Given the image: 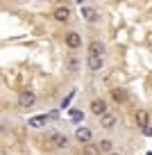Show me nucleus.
<instances>
[{
  "label": "nucleus",
  "instance_id": "12",
  "mask_svg": "<svg viewBox=\"0 0 152 155\" xmlns=\"http://www.w3.org/2000/svg\"><path fill=\"white\" fill-rule=\"evenodd\" d=\"M111 101L114 103H125L127 101V91H125V89H111Z\"/></svg>",
  "mask_w": 152,
  "mask_h": 155
},
{
  "label": "nucleus",
  "instance_id": "14",
  "mask_svg": "<svg viewBox=\"0 0 152 155\" xmlns=\"http://www.w3.org/2000/svg\"><path fill=\"white\" fill-rule=\"evenodd\" d=\"M84 155H102V153H100L98 144H91V141H89V144L84 146Z\"/></svg>",
  "mask_w": 152,
  "mask_h": 155
},
{
  "label": "nucleus",
  "instance_id": "11",
  "mask_svg": "<svg viewBox=\"0 0 152 155\" xmlns=\"http://www.w3.org/2000/svg\"><path fill=\"white\" fill-rule=\"evenodd\" d=\"M147 121H150V112L147 110H138L136 112V123L141 128H147Z\"/></svg>",
  "mask_w": 152,
  "mask_h": 155
},
{
  "label": "nucleus",
  "instance_id": "7",
  "mask_svg": "<svg viewBox=\"0 0 152 155\" xmlns=\"http://www.w3.org/2000/svg\"><path fill=\"white\" fill-rule=\"evenodd\" d=\"M91 137H93V132H91L89 128H84V126H80V128L75 130V139H77V141H82V144H89Z\"/></svg>",
  "mask_w": 152,
  "mask_h": 155
},
{
  "label": "nucleus",
  "instance_id": "10",
  "mask_svg": "<svg viewBox=\"0 0 152 155\" xmlns=\"http://www.w3.org/2000/svg\"><path fill=\"white\" fill-rule=\"evenodd\" d=\"M86 66H89L91 71H100V68H102V57H93V55H89V57H86Z\"/></svg>",
  "mask_w": 152,
  "mask_h": 155
},
{
  "label": "nucleus",
  "instance_id": "16",
  "mask_svg": "<svg viewBox=\"0 0 152 155\" xmlns=\"http://www.w3.org/2000/svg\"><path fill=\"white\" fill-rule=\"evenodd\" d=\"M68 68H73V71L77 68V62H75V59H68Z\"/></svg>",
  "mask_w": 152,
  "mask_h": 155
},
{
  "label": "nucleus",
  "instance_id": "8",
  "mask_svg": "<svg viewBox=\"0 0 152 155\" xmlns=\"http://www.w3.org/2000/svg\"><path fill=\"white\" fill-rule=\"evenodd\" d=\"M82 18H86L89 23H98L100 16H98V12H95L93 7H82Z\"/></svg>",
  "mask_w": 152,
  "mask_h": 155
},
{
  "label": "nucleus",
  "instance_id": "13",
  "mask_svg": "<svg viewBox=\"0 0 152 155\" xmlns=\"http://www.w3.org/2000/svg\"><path fill=\"white\" fill-rule=\"evenodd\" d=\"M46 121H48V116L43 114V116H32L27 123H30L32 128H41V126H46Z\"/></svg>",
  "mask_w": 152,
  "mask_h": 155
},
{
  "label": "nucleus",
  "instance_id": "3",
  "mask_svg": "<svg viewBox=\"0 0 152 155\" xmlns=\"http://www.w3.org/2000/svg\"><path fill=\"white\" fill-rule=\"evenodd\" d=\"M52 16H55V21H59V23H66V21L71 18V7H64V5L55 7Z\"/></svg>",
  "mask_w": 152,
  "mask_h": 155
},
{
  "label": "nucleus",
  "instance_id": "5",
  "mask_svg": "<svg viewBox=\"0 0 152 155\" xmlns=\"http://www.w3.org/2000/svg\"><path fill=\"white\" fill-rule=\"evenodd\" d=\"M34 103H36V94L34 91H23L18 96V105L21 107H32Z\"/></svg>",
  "mask_w": 152,
  "mask_h": 155
},
{
  "label": "nucleus",
  "instance_id": "2",
  "mask_svg": "<svg viewBox=\"0 0 152 155\" xmlns=\"http://www.w3.org/2000/svg\"><path fill=\"white\" fill-rule=\"evenodd\" d=\"M89 110L93 112L95 116H102L105 112H109V110H107V103L102 101V98H93V101H91V105H89Z\"/></svg>",
  "mask_w": 152,
  "mask_h": 155
},
{
  "label": "nucleus",
  "instance_id": "6",
  "mask_svg": "<svg viewBox=\"0 0 152 155\" xmlns=\"http://www.w3.org/2000/svg\"><path fill=\"white\" fill-rule=\"evenodd\" d=\"M100 119V126L105 128V130H111V128L116 126V114H111V112H105L102 116H98Z\"/></svg>",
  "mask_w": 152,
  "mask_h": 155
},
{
  "label": "nucleus",
  "instance_id": "17",
  "mask_svg": "<svg viewBox=\"0 0 152 155\" xmlns=\"http://www.w3.org/2000/svg\"><path fill=\"white\" fill-rule=\"evenodd\" d=\"M109 155H120V153H109Z\"/></svg>",
  "mask_w": 152,
  "mask_h": 155
},
{
  "label": "nucleus",
  "instance_id": "9",
  "mask_svg": "<svg viewBox=\"0 0 152 155\" xmlns=\"http://www.w3.org/2000/svg\"><path fill=\"white\" fill-rule=\"evenodd\" d=\"M102 53H105V46L100 44V41H91V44H89V55H93V57H102Z\"/></svg>",
  "mask_w": 152,
  "mask_h": 155
},
{
  "label": "nucleus",
  "instance_id": "4",
  "mask_svg": "<svg viewBox=\"0 0 152 155\" xmlns=\"http://www.w3.org/2000/svg\"><path fill=\"white\" fill-rule=\"evenodd\" d=\"M64 41H66V46H68L71 50H77V48L82 46V37H80L77 32H68L66 37H64Z\"/></svg>",
  "mask_w": 152,
  "mask_h": 155
},
{
  "label": "nucleus",
  "instance_id": "1",
  "mask_svg": "<svg viewBox=\"0 0 152 155\" xmlns=\"http://www.w3.org/2000/svg\"><path fill=\"white\" fill-rule=\"evenodd\" d=\"M48 144L52 146V148H66L68 146V137L62 135V132H52V135L48 137Z\"/></svg>",
  "mask_w": 152,
  "mask_h": 155
},
{
  "label": "nucleus",
  "instance_id": "15",
  "mask_svg": "<svg viewBox=\"0 0 152 155\" xmlns=\"http://www.w3.org/2000/svg\"><path fill=\"white\" fill-rule=\"evenodd\" d=\"M98 148H100V153H109V150H111V141L109 139H102L98 144Z\"/></svg>",
  "mask_w": 152,
  "mask_h": 155
}]
</instances>
